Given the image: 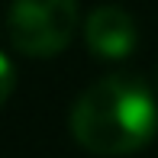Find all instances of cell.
I'll return each mask as SVG.
<instances>
[{"label":"cell","instance_id":"obj_1","mask_svg":"<svg viewBox=\"0 0 158 158\" xmlns=\"http://www.w3.org/2000/svg\"><path fill=\"white\" fill-rule=\"evenodd\" d=\"M158 106L148 87L135 77L110 74L90 84L71 106V135L81 148L100 158L132 155L155 139Z\"/></svg>","mask_w":158,"mask_h":158},{"label":"cell","instance_id":"obj_2","mask_svg":"<svg viewBox=\"0 0 158 158\" xmlns=\"http://www.w3.org/2000/svg\"><path fill=\"white\" fill-rule=\"evenodd\" d=\"M6 29L13 48L29 58L58 55L77 29V0H13Z\"/></svg>","mask_w":158,"mask_h":158},{"label":"cell","instance_id":"obj_3","mask_svg":"<svg viewBox=\"0 0 158 158\" xmlns=\"http://www.w3.org/2000/svg\"><path fill=\"white\" fill-rule=\"evenodd\" d=\"M84 39L97 58L119 61L135 48V23L123 6H97L84 23Z\"/></svg>","mask_w":158,"mask_h":158},{"label":"cell","instance_id":"obj_4","mask_svg":"<svg viewBox=\"0 0 158 158\" xmlns=\"http://www.w3.org/2000/svg\"><path fill=\"white\" fill-rule=\"evenodd\" d=\"M0 71H3V94H0V97H10V90H13V64H10V58H6V55H3V58H0Z\"/></svg>","mask_w":158,"mask_h":158}]
</instances>
